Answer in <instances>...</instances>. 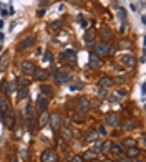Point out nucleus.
Returning <instances> with one entry per match:
<instances>
[{"label": "nucleus", "instance_id": "1", "mask_svg": "<svg viewBox=\"0 0 146 162\" xmlns=\"http://www.w3.org/2000/svg\"><path fill=\"white\" fill-rule=\"evenodd\" d=\"M42 162H58V156H57L55 150L46 149V150H43V154H42Z\"/></svg>", "mask_w": 146, "mask_h": 162}, {"label": "nucleus", "instance_id": "2", "mask_svg": "<svg viewBox=\"0 0 146 162\" xmlns=\"http://www.w3.org/2000/svg\"><path fill=\"white\" fill-rule=\"evenodd\" d=\"M60 60L62 61H68L70 65H75L76 63V55L73 50H68V51H63L62 55H60Z\"/></svg>", "mask_w": 146, "mask_h": 162}, {"label": "nucleus", "instance_id": "3", "mask_svg": "<svg viewBox=\"0 0 146 162\" xmlns=\"http://www.w3.org/2000/svg\"><path fill=\"white\" fill-rule=\"evenodd\" d=\"M50 124H52V129H53L55 132L57 131H60V127H62V117H60V114H53V116H50Z\"/></svg>", "mask_w": 146, "mask_h": 162}, {"label": "nucleus", "instance_id": "4", "mask_svg": "<svg viewBox=\"0 0 146 162\" xmlns=\"http://www.w3.org/2000/svg\"><path fill=\"white\" fill-rule=\"evenodd\" d=\"M95 53H96V56H105V55H108L110 53V45L108 43H100V45H96Z\"/></svg>", "mask_w": 146, "mask_h": 162}, {"label": "nucleus", "instance_id": "5", "mask_svg": "<svg viewBox=\"0 0 146 162\" xmlns=\"http://www.w3.org/2000/svg\"><path fill=\"white\" fill-rule=\"evenodd\" d=\"M33 42H35V38L33 37H27V38H23V42L18 45V50L20 51H25V50H28L30 46H33Z\"/></svg>", "mask_w": 146, "mask_h": 162}, {"label": "nucleus", "instance_id": "6", "mask_svg": "<svg viewBox=\"0 0 146 162\" xmlns=\"http://www.w3.org/2000/svg\"><path fill=\"white\" fill-rule=\"evenodd\" d=\"M121 63H123V65H126V66H134L136 58H134V55L126 53V55H123V56H121Z\"/></svg>", "mask_w": 146, "mask_h": 162}, {"label": "nucleus", "instance_id": "7", "mask_svg": "<svg viewBox=\"0 0 146 162\" xmlns=\"http://www.w3.org/2000/svg\"><path fill=\"white\" fill-rule=\"evenodd\" d=\"M95 37H96L95 28H88L83 35V40H85V43H92V42H95Z\"/></svg>", "mask_w": 146, "mask_h": 162}, {"label": "nucleus", "instance_id": "8", "mask_svg": "<svg viewBox=\"0 0 146 162\" xmlns=\"http://www.w3.org/2000/svg\"><path fill=\"white\" fill-rule=\"evenodd\" d=\"M22 71H23L25 75H33L35 65L32 61H23V65H22Z\"/></svg>", "mask_w": 146, "mask_h": 162}, {"label": "nucleus", "instance_id": "9", "mask_svg": "<svg viewBox=\"0 0 146 162\" xmlns=\"http://www.w3.org/2000/svg\"><path fill=\"white\" fill-rule=\"evenodd\" d=\"M118 122H120V116L116 112H111V114L106 116V124L108 126H118Z\"/></svg>", "mask_w": 146, "mask_h": 162}, {"label": "nucleus", "instance_id": "10", "mask_svg": "<svg viewBox=\"0 0 146 162\" xmlns=\"http://www.w3.org/2000/svg\"><path fill=\"white\" fill-rule=\"evenodd\" d=\"M33 75H35V79H37V81H43V79H46L48 73H46V71L43 70V68H35Z\"/></svg>", "mask_w": 146, "mask_h": 162}, {"label": "nucleus", "instance_id": "11", "mask_svg": "<svg viewBox=\"0 0 146 162\" xmlns=\"http://www.w3.org/2000/svg\"><path fill=\"white\" fill-rule=\"evenodd\" d=\"M46 108H48V99L40 96V98L37 99V109L42 112V111H46Z\"/></svg>", "mask_w": 146, "mask_h": 162}, {"label": "nucleus", "instance_id": "12", "mask_svg": "<svg viewBox=\"0 0 146 162\" xmlns=\"http://www.w3.org/2000/svg\"><path fill=\"white\" fill-rule=\"evenodd\" d=\"M9 63H10V53H5L2 58H0V71H4L9 68Z\"/></svg>", "mask_w": 146, "mask_h": 162}, {"label": "nucleus", "instance_id": "13", "mask_svg": "<svg viewBox=\"0 0 146 162\" xmlns=\"http://www.w3.org/2000/svg\"><path fill=\"white\" fill-rule=\"evenodd\" d=\"M70 75L68 73H57L55 75V81H58V83H67V81H70Z\"/></svg>", "mask_w": 146, "mask_h": 162}, {"label": "nucleus", "instance_id": "14", "mask_svg": "<svg viewBox=\"0 0 146 162\" xmlns=\"http://www.w3.org/2000/svg\"><path fill=\"white\" fill-rule=\"evenodd\" d=\"M78 106H80V111L86 112L88 109H90V101H88L86 98H81V99L78 101Z\"/></svg>", "mask_w": 146, "mask_h": 162}, {"label": "nucleus", "instance_id": "15", "mask_svg": "<svg viewBox=\"0 0 146 162\" xmlns=\"http://www.w3.org/2000/svg\"><path fill=\"white\" fill-rule=\"evenodd\" d=\"M101 37H103V40H111L113 32L108 28V27H103V28H101Z\"/></svg>", "mask_w": 146, "mask_h": 162}, {"label": "nucleus", "instance_id": "16", "mask_svg": "<svg viewBox=\"0 0 146 162\" xmlns=\"http://www.w3.org/2000/svg\"><path fill=\"white\" fill-rule=\"evenodd\" d=\"M138 156H139V149H138L136 144H134V145H131V147L128 149V157L133 159V157H138Z\"/></svg>", "mask_w": 146, "mask_h": 162}, {"label": "nucleus", "instance_id": "17", "mask_svg": "<svg viewBox=\"0 0 146 162\" xmlns=\"http://www.w3.org/2000/svg\"><path fill=\"white\" fill-rule=\"evenodd\" d=\"M48 119H50V116H48V114H46V111H42V114H40V117H38V124L42 126H45L46 122H48Z\"/></svg>", "mask_w": 146, "mask_h": 162}, {"label": "nucleus", "instance_id": "18", "mask_svg": "<svg viewBox=\"0 0 146 162\" xmlns=\"http://www.w3.org/2000/svg\"><path fill=\"white\" fill-rule=\"evenodd\" d=\"M111 84H113V79H111V78H108V76H105V78H101V81H100V86L103 88V89L110 88Z\"/></svg>", "mask_w": 146, "mask_h": 162}, {"label": "nucleus", "instance_id": "19", "mask_svg": "<svg viewBox=\"0 0 146 162\" xmlns=\"http://www.w3.org/2000/svg\"><path fill=\"white\" fill-rule=\"evenodd\" d=\"M96 159V152L95 150H86L83 154V161H95Z\"/></svg>", "mask_w": 146, "mask_h": 162}, {"label": "nucleus", "instance_id": "20", "mask_svg": "<svg viewBox=\"0 0 146 162\" xmlns=\"http://www.w3.org/2000/svg\"><path fill=\"white\" fill-rule=\"evenodd\" d=\"M2 121H4V124L7 127H13V116L12 114H7L5 117H2Z\"/></svg>", "mask_w": 146, "mask_h": 162}, {"label": "nucleus", "instance_id": "21", "mask_svg": "<svg viewBox=\"0 0 146 162\" xmlns=\"http://www.w3.org/2000/svg\"><path fill=\"white\" fill-rule=\"evenodd\" d=\"M90 65H92L93 68H100V66H101V61L96 58L95 55H92V58H90Z\"/></svg>", "mask_w": 146, "mask_h": 162}, {"label": "nucleus", "instance_id": "22", "mask_svg": "<svg viewBox=\"0 0 146 162\" xmlns=\"http://www.w3.org/2000/svg\"><path fill=\"white\" fill-rule=\"evenodd\" d=\"M111 147H113V144L110 141H106V142H103V144H101V150H103V152H108V150H111Z\"/></svg>", "mask_w": 146, "mask_h": 162}, {"label": "nucleus", "instance_id": "23", "mask_svg": "<svg viewBox=\"0 0 146 162\" xmlns=\"http://www.w3.org/2000/svg\"><path fill=\"white\" fill-rule=\"evenodd\" d=\"M28 84H30V81H27L25 78H20V79L17 81V86H18V88H22V89H23L25 86H28Z\"/></svg>", "mask_w": 146, "mask_h": 162}, {"label": "nucleus", "instance_id": "24", "mask_svg": "<svg viewBox=\"0 0 146 162\" xmlns=\"http://www.w3.org/2000/svg\"><path fill=\"white\" fill-rule=\"evenodd\" d=\"M40 91H42L43 94H50V93H52V86H48V84H42V86H40Z\"/></svg>", "mask_w": 146, "mask_h": 162}, {"label": "nucleus", "instance_id": "25", "mask_svg": "<svg viewBox=\"0 0 146 162\" xmlns=\"http://www.w3.org/2000/svg\"><path fill=\"white\" fill-rule=\"evenodd\" d=\"M63 139H67V141H70V139H71V131H70V127L63 131Z\"/></svg>", "mask_w": 146, "mask_h": 162}, {"label": "nucleus", "instance_id": "26", "mask_svg": "<svg viewBox=\"0 0 146 162\" xmlns=\"http://www.w3.org/2000/svg\"><path fill=\"white\" fill-rule=\"evenodd\" d=\"M123 127H125L126 131H129V129H133V127H134V121H126Z\"/></svg>", "mask_w": 146, "mask_h": 162}, {"label": "nucleus", "instance_id": "27", "mask_svg": "<svg viewBox=\"0 0 146 162\" xmlns=\"http://www.w3.org/2000/svg\"><path fill=\"white\" fill-rule=\"evenodd\" d=\"M27 127H28V131H30V132L33 131V119H32V117H28V122H27Z\"/></svg>", "mask_w": 146, "mask_h": 162}, {"label": "nucleus", "instance_id": "28", "mask_svg": "<svg viewBox=\"0 0 146 162\" xmlns=\"http://www.w3.org/2000/svg\"><path fill=\"white\" fill-rule=\"evenodd\" d=\"M27 96H28V94H27V89H25V88H23V89H22V91H20V94H18V98H20V99H25Z\"/></svg>", "mask_w": 146, "mask_h": 162}, {"label": "nucleus", "instance_id": "29", "mask_svg": "<svg viewBox=\"0 0 146 162\" xmlns=\"http://www.w3.org/2000/svg\"><path fill=\"white\" fill-rule=\"evenodd\" d=\"M113 152H115V154H118V156H120V154H123V149H121V145H115Z\"/></svg>", "mask_w": 146, "mask_h": 162}, {"label": "nucleus", "instance_id": "30", "mask_svg": "<svg viewBox=\"0 0 146 162\" xmlns=\"http://www.w3.org/2000/svg\"><path fill=\"white\" fill-rule=\"evenodd\" d=\"M71 162H83V157L81 156H75V157L71 159Z\"/></svg>", "mask_w": 146, "mask_h": 162}, {"label": "nucleus", "instance_id": "31", "mask_svg": "<svg viewBox=\"0 0 146 162\" xmlns=\"http://www.w3.org/2000/svg\"><path fill=\"white\" fill-rule=\"evenodd\" d=\"M125 17H126V12H125V9H120V18H121V20H125Z\"/></svg>", "mask_w": 146, "mask_h": 162}, {"label": "nucleus", "instance_id": "32", "mask_svg": "<svg viewBox=\"0 0 146 162\" xmlns=\"http://www.w3.org/2000/svg\"><path fill=\"white\" fill-rule=\"evenodd\" d=\"M25 114H28V117H30V114H32V106H25Z\"/></svg>", "mask_w": 146, "mask_h": 162}, {"label": "nucleus", "instance_id": "33", "mask_svg": "<svg viewBox=\"0 0 146 162\" xmlns=\"http://www.w3.org/2000/svg\"><path fill=\"white\" fill-rule=\"evenodd\" d=\"M123 142H125L126 145H134V141H133V139H125Z\"/></svg>", "mask_w": 146, "mask_h": 162}, {"label": "nucleus", "instance_id": "34", "mask_svg": "<svg viewBox=\"0 0 146 162\" xmlns=\"http://www.w3.org/2000/svg\"><path fill=\"white\" fill-rule=\"evenodd\" d=\"M52 27H53V30H58L60 27H62V22H55V23H53Z\"/></svg>", "mask_w": 146, "mask_h": 162}, {"label": "nucleus", "instance_id": "35", "mask_svg": "<svg viewBox=\"0 0 146 162\" xmlns=\"http://www.w3.org/2000/svg\"><path fill=\"white\" fill-rule=\"evenodd\" d=\"M78 22H80V23H81V25H83V27H86V20H85V18L81 17V15H80V17H78Z\"/></svg>", "mask_w": 146, "mask_h": 162}, {"label": "nucleus", "instance_id": "36", "mask_svg": "<svg viewBox=\"0 0 146 162\" xmlns=\"http://www.w3.org/2000/svg\"><path fill=\"white\" fill-rule=\"evenodd\" d=\"M86 139H88V141H96V134H93V132H92L90 136L86 137Z\"/></svg>", "mask_w": 146, "mask_h": 162}, {"label": "nucleus", "instance_id": "37", "mask_svg": "<svg viewBox=\"0 0 146 162\" xmlns=\"http://www.w3.org/2000/svg\"><path fill=\"white\" fill-rule=\"evenodd\" d=\"M98 131H100V134H106V129H105V126H100V127H98Z\"/></svg>", "mask_w": 146, "mask_h": 162}, {"label": "nucleus", "instance_id": "38", "mask_svg": "<svg viewBox=\"0 0 146 162\" xmlns=\"http://www.w3.org/2000/svg\"><path fill=\"white\" fill-rule=\"evenodd\" d=\"M45 60L48 61V60H52V55H50V51H46V55H45Z\"/></svg>", "mask_w": 146, "mask_h": 162}, {"label": "nucleus", "instance_id": "39", "mask_svg": "<svg viewBox=\"0 0 146 162\" xmlns=\"http://www.w3.org/2000/svg\"><path fill=\"white\" fill-rule=\"evenodd\" d=\"M120 162H131V159H129V157H125V159H121Z\"/></svg>", "mask_w": 146, "mask_h": 162}, {"label": "nucleus", "instance_id": "40", "mask_svg": "<svg viewBox=\"0 0 146 162\" xmlns=\"http://www.w3.org/2000/svg\"><path fill=\"white\" fill-rule=\"evenodd\" d=\"M4 38H5V37H4V33H0V42H4Z\"/></svg>", "mask_w": 146, "mask_h": 162}]
</instances>
